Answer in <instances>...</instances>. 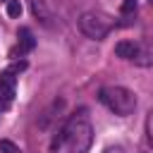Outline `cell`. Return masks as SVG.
<instances>
[{"label":"cell","instance_id":"obj_1","mask_svg":"<svg viewBox=\"0 0 153 153\" xmlns=\"http://www.w3.org/2000/svg\"><path fill=\"white\" fill-rule=\"evenodd\" d=\"M91 143H93V127L86 120V112L81 110L79 115L69 117V122L60 131V139L53 146L55 148L57 146H65L67 153H86L91 148Z\"/></svg>","mask_w":153,"mask_h":153},{"label":"cell","instance_id":"obj_2","mask_svg":"<svg viewBox=\"0 0 153 153\" xmlns=\"http://www.w3.org/2000/svg\"><path fill=\"white\" fill-rule=\"evenodd\" d=\"M98 98L110 112H115L120 117H127L136 110V96H134V91H129L124 86H103Z\"/></svg>","mask_w":153,"mask_h":153},{"label":"cell","instance_id":"obj_3","mask_svg":"<svg viewBox=\"0 0 153 153\" xmlns=\"http://www.w3.org/2000/svg\"><path fill=\"white\" fill-rule=\"evenodd\" d=\"M112 29V22L103 12H84L79 17V31L91 41H103Z\"/></svg>","mask_w":153,"mask_h":153},{"label":"cell","instance_id":"obj_4","mask_svg":"<svg viewBox=\"0 0 153 153\" xmlns=\"http://www.w3.org/2000/svg\"><path fill=\"white\" fill-rule=\"evenodd\" d=\"M14 86H17V76L14 72L5 69L0 74V108H7L14 98Z\"/></svg>","mask_w":153,"mask_h":153},{"label":"cell","instance_id":"obj_5","mask_svg":"<svg viewBox=\"0 0 153 153\" xmlns=\"http://www.w3.org/2000/svg\"><path fill=\"white\" fill-rule=\"evenodd\" d=\"M17 36H19V45H17V50H19V55H26V53H31V50L36 48V38H33V33H31V29H26V26H22Z\"/></svg>","mask_w":153,"mask_h":153},{"label":"cell","instance_id":"obj_6","mask_svg":"<svg viewBox=\"0 0 153 153\" xmlns=\"http://www.w3.org/2000/svg\"><path fill=\"white\" fill-rule=\"evenodd\" d=\"M136 50H139V43H134V41H120L115 45V55L122 60H134Z\"/></svg>","mask_w":153,"mask_h":153},{"label":"cell","instance_id":"obj_7","mask_svg":"<svg viewBox=\"0 0 153 153\" xmlns=\"http://www.w3.org/2000/svg\"><path fill=\"white\" fill-rule=\"evenodd\" d=\"M31 10H33V14H36V17H41L43 22H45V19H50V12L45 10L43 0H31Z\"/></svg>","mask_w":153,"mask_h":153},{"label":"cell","instance_id":"obj_8","mask_svg":"<svg viewBox=\"0 0 153 153\" xmlns=\"http://www.w3.org/2000/svg\"><path fill=\"white\" fill-rule=\"evenodd\" d=\"M19 14H22V2L19 0H7V17L17 19Z\"/></svg>","mask_w":153,"mask_h":153},{"label":"cell","instance_id":"obj_9","mask_svg":"<svg viewBox=\"0 0 153 153\" xmlns=\"http://www.w3.org/2000/svg\"><path fill=\"white\" fill-rule=\"evenodd\" d=\"M0 153H22L17 143H12L10 139H0Z\"/></svg>","mask_w":153,"mask_h":153},{"label":"cell","instance_id":"obj_10","mask_svg":"<svg viewBox=\"0 0 153 153\" xmlns=\"http://www.w3.org/2000/svg\"><path fill=\"white\" fill-rule=\"evenodd\" d=\"M136 5H139V0H124L122 2V14H131V12H136Z\"/></svg>","mask_w":153,"mask_h":153},{"label":"cell","instance_id":"obj_11","mask_svg":"<svg viewBox=\"0 0 153 153\" xmlns=\"http://www.w3.org/2000/svg\"><path fill=\"white\" fill-rule=\"evenodd\" d=\"M22 69H26V62H24V60H22V62H17V65H12V67H10V72H14V74H17V72H22Z\"/></svg>","mask_w":153,"mask_h":153},{"label":"cell","instance_id":"obj_12","mask_svg":"<svg viewBox=\"0 0 153 153\" xmlns=\"http://www.w3.org/2000/svg\"><path fill=\"white\" fill-rule=\"evenodd\" d=\"M103 153H124V148L122 146H108V148H103Z\"/></svg>","mask_w":153,"mask_h":153},{"label":"cell","instance_id":"obj_13","mask_svg":"<svg viewBox=\"0 0 153 153\" xmlns=\"http://www.w3.org/2000/svg\"><path fill=\"white\" fill-rule=\"evenodd\" d=\"M146 141H148V143L153 141V134H151V117L146 120Z\"/></svg>","mask_w":153,"mask_h":153},{"label":"cell","instance_id":"obj_14","mask_svg":"<svg viewBox=\"0 0 153 153\" xmlns=\"http://www.w3.org/2000/svg\"><path fill=\"white\" fill-rule=\"evenodd\" d=\"M5 2H7V0H5Z\"/></svg>","mask_w":153,"mask_h":153}]
</instances>
